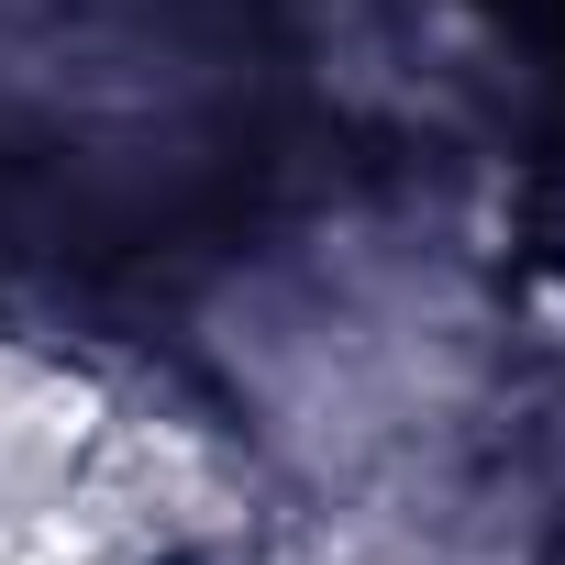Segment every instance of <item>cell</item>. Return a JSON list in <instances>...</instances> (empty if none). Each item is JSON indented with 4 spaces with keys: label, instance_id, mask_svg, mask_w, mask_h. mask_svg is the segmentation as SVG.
I'll return each mask as SVG.
<instances>
[{
    "label": "cell",
    "instance_id": "6da1fadb",
    "mask_svg": "<svg viewBox=\"0 0 565 565\" xmlns=\"http://www.w3.org/2000/svg\"><path fill=\"white\" fill-rule=\"evenodd\" d=\"M145 189L78 167L45 134H0V244H134Z\"/></svg>",
    "mask_w": 565,
    "mask_h": 565
},
{
    "label": "cell",
    "instance_id": "7a4b0ae2",
    "mask_svg": "<svg viewBox=\"0 0 565 565\" xmlns=\"http://www.w3.org/2000/svg\"><path fill=\"white\" fill-rule=\"evenodd\" d=\"M499 12H510L521 34H543V45H565V0H499Z\"/></svg>",
    "mask_w": 565,
    "mask_h": 565
}]
</instances>
